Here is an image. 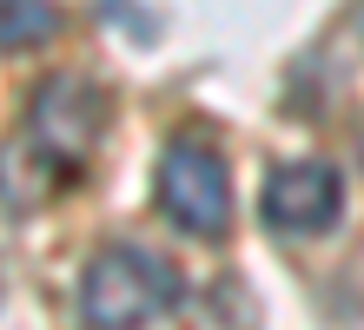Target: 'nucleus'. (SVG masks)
Returning a JSON list of instances; mask_svg holds the SVG:
<instances>
[{
	"label": "nucleus",
	"mask_w": 364,
	"mask_h": 330,
	"mask_svg": "<svg viewBox=\"0 0 364 330\" xmlns=\"http://www.w3.org/2000/svg\"><path fill=\"white\" fill-rule=\"evenodd\" d=\"M358 152H364V132H358Z\"/></svg>",
	"instance_id": "nucleus-6"
},
{
	"label": "nucleus",
	"mask_w": 364,
	"mask_h": 330,
	"mask_svg": "<svg viewBox=\"0 0 364 330\" xmlns=\"http://www.w3.org/2000/svg\"><path fill=\"white\" fill-rule=\"evenodd\" d=\"M186 277L173 271V258L146 251V245H106L80 271V324L87 330H146L153 317L179 311Z\"/></svg>",
	"instance_id": "nucleus-1"
},
{
	"label": "nucleus",
	"mask_w": 364,
	"mask_h": 330,
	"mask_svg": "<svg viewBox=\"0 0 364 330\" xmlns=\"http://www.w3.org/2000/svg\"><path fill=\"white\" fill-rule=\"evenodd\" d=\"M345 211V179L325 159H291L265 179V225L285 238H318Z\"/></svg>",
	"instance_id": "nucleus-4"
},
{
	"label": "nucleus",
	"mask_w": 364,
	"mask_h": 330,
	"mask_svg": "<svg viewBox=\"0 0 364 330\" xmlns=\"http://www.w3.org/2000/svg\"><path fill=\"white\" fill-rule=\"evenodd\" d=\"M100 132H106V93L93 79H40V93L27 106V139L47 152L60 172H80L100 152Z\"/></svg>",
	"instance_id": "nucleus-3"
},
{
	"label": "nucleus",
	"mask_w": 364,
	"mask_h": 330,
	"mask_svg": "<svg viewBox=\"0 0 364 330\" xmlns=\"http://www.w3.org/2000/svg\"><path fill=\"white\" fill-rule=\"evenodd\" d=\"M159 211L173 218L186 238H225L232 231V172L219 145L199 132H179L159 159Z\"/></svg>",
	"instance_id": "nucleus-2"
},
{
	"label": "nucleus",
	"mask_w": 364,
	"mask_h": 330,
	"mask_svg": "<svg viewBox=\"0 0 364 330\" xmlns=\"http://www.w3.org/2000/svg\"><path fill=\"white\" fill-rule=\"evenodd\" d=\"M53 33H60V7L53 0H0V53L47 47Z\"/></svg>",
	"instance_id": "nucleus-5"
}]
</instances>
